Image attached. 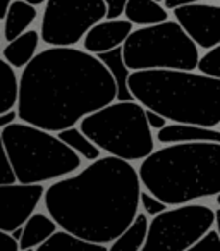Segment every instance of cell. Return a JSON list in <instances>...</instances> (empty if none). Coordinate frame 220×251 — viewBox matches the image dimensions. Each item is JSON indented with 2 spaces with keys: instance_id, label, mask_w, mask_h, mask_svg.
Instances as JSON below:
<instances>
[{
  "instance_id": "1",
  "label": "cell",
  "mask_w": 220,
  "mask_h": 251,
  "mask_svg": "<svg viewBox=\"0 0 220 251\" xmlns=\"http://www.w3.org/2000/svg\"><path fill=\"white\" fill-rule=\"evenodd\" d=\"M114 100V77L95 53L50 47L23 67L16 114L23 122L57 133Z\"/></svg>"
},
{
  "instance_id": "2",
  "label": "cell",
  "mask_w": 220,
  "mask_h": 251,
  "mask_svg": "<svg viewBox=\"0 0 220 251\" xmlns=\"http://www.w3.org/2000/svg\"><path fill=\"white\" fill-rule=\"evenodd\" d=\"M140 193L141 182L131 162L100 155L77 174L55 179L42 200L60 229L108 246L138 213Z\"/></svg>"
},
{
  "instance_id": "3",
  "label": "cell",
  "mask_w": 220,
  "mask_h": 251,
  "mask_svg": "<svg viewBox=\"0 0 220 251\" xmlns=\"http://www.w3.org/2000/svg\"><path fill=\"white\" fill-rule=\"evenodd\" d=\"M141 188L174 206L220 193V141L171 143L141 158Z\"/></svg>"
},
{
  "instance_id": "4",
  "label": "cell",
  "mask_w": 220,
  "mask_h": 251,
  "mask_svg": "<svg viewBox=\"0 0 220 251\" xmlns=\"http://www.w3.org/2000/svg\"><path fill=\"white\" fill-rule=\"evenodd\" d=\"M133 98L171 122L220 124V77L184 69H140L127 77Z\"/></svg>"
},
{
  "instance_id": "5",
  "label": "cell",
  "mask_w": 220,
  "mask_h": 251,
  "mask_svg": "<svg viewBox=\"0 0 220 251\" xmlns=\"http://www.w3.org/2000/svg\"><path fill=\"white\" fill-rule=\"evenodd\" d=\"M16 182H49L81 169L83 158L57 134L28 122H9L0 129Z\"/></svg>"
},
{
  "instance_id": "6",
  "label": "cell",
  "mask_w": 220,
  "mask_h": 251,
  "mask_svg": "<svg viewBox=\"0 0 220 251\" xmlns=\"http://www.w3.org/2000/svg\"><path fill=\"white\" fill-rule=\"evenodd\" d=\"M79 129L108 155L136 162L155 150V136L136 100H114L84 115Z\"/></svg>"
},
{
  "instance_id": "7",
  "label": "cell",
  "mask_w": 220,
  "mask_h": 251,
  "mask_svg": "<svg viewBox=\"0 0 220 251\" xmlns=\"http://www.w3.org/2000/svg\"><path fill=\"white\" fill-rule=\"evenodd\" d=\"M122 57L131 71H195L199 50L177 21L165 19L133 29L122 43Z\"/></svg>"
},
{
  "instance_id": "8",
  "label": "cell",
  "mask_w": 220,
  "mask_h": 251,
  "mask_svg": "<svg viewBox=\"0 0 220 251\" xmlns=\"http://www.w3.org/2000/svg\"><path fill=\"white\" fill-rule=\"evenodd\" d=\"M217 210L199 203H182L151 217L141 251H188L215 226Z\"/></svg>"
},
{
  "instance_id": "9",
  "label": "cell",
  "mask_w": 220,
  "mask_h": 251,
  "mask_svg": "<svg viewBox=\"0 0 220 251\" xmlns=\"http://www.w3.org/2000/svg\"><path fill=\"white\" fill-rule=\"evenodd\" d=\"M105 14L103 0H45L40 40L50 47H74Z\"/></svg>"
},
{
  "instance_id": "10",
  "label": "cell",
  "mask_w": 220,
  "mask_h": 251,
  "mask_svg": "<svg viewBox=\"0 0 220 251\" xmlns=\"http://www.w3.org/2000/svg\"><path fill=\"white\" fill-rule=\"evenodd\" d=\"M174 19L198 49H212L220 43V7L205 2H191L172 9Z\"/></svg>"
},
{
  "instance_id": "11",
  "label": "cell",
  "mask_w": 220,
  "mask_h": 251,
  "mask_svg": "<svg viewBox=\"0 0 220 251\" xmlns=\"http://www.w3.org/2000/svg\"><path fill=\"white\" fill-rule=\"evenodd\" d=\"M43 182H5L0 184V230L11 232L36 212L43 198Z\"/></svg>"
},
{
  "instance_id": "12",
  "label": "cell",
  "mask_w": 220,
  "mask_h": 251,
  "mask_svg": "<svg viewBox=\"0 0 220 251\" xmlns=\"http://www.w3.org/2000/svg\"><path fill=\"white\" fill-rule=\"evenodd\" d=\"M134 25L127 19L114 18V19H101L95 23L83 36V50L90 53H100L121 47L124 40L127 38Z\"/></svg>"
},
{
  "instance_id": "13",
  "label": "cell",
  "mask_w": 220,
  "mask_h": 251,
  "mask_svg": "<svg viewBox=\"0 0 220 251\" xmlns=\"http://www.w3.org/2000/svg\"><path fill=\"white\" fill-rule=\"evenodd\" d=\"M158 143H188V141H220V131L217 127H205L186 122H171L157 129Z\"/></svg>"
},
{
  "instance_id": "14",
  "label": "cell",
  "mask_w": 220,
  "mask_h": 251,
  "mask_svg": "<svg viewBox=\"0 0 220 251\" xmlns=\"http://www.w3.org/2000/svg\"><path fill=\"white\" fill-rule=\"evenodd\" d=\"M57 229H59V226H57L55 220L50 215L33 212L31 215L26 219V222L23 224L21 239L18 241L19 251L36 250V248H38L50 234L55 232Z\"/></svg>"
},
{
  "instance_id": "15",
  "label": "cell",
  "mask_w": 220,
  "mask_h": 251,
  "mask_svg": "<svg viewBox=\"0 0 220 251\" xmlns=\"http://www.w3.org/2000/svg\"><path fill=\"white\" fill-rule=\"evenodd\" d=\"M40 45V31L36 29H26L14 40L7 42V47L2 50V57L5 62L11 64L14 69H23L29 60L38 52Z\"/></svg>"
},
{
  "instance_id": "16",
  "label": "cell",
  "mask_w": 220,
  "mask_h": 251,
  "mask_svg": "<svg viewBox=\"0 0 220 251\" xmlns=\"http://www.w3.org/2000/svg\"><path fill=\"white\" fill-rule=\"evenodd\" d=\"M38 18L36 5H31L24 0H12L4 16V38L11 42L16 36L24 33Z\"/></svg>"
},
{
  "instance_id": "17",
  "label": "cell",
  "mask_w": 220,
  "mask_h": 251,
  "mask_svg": "<svg viewBox=\"0 0 220 251\" xmlns=\"http://www.w3.org/2000/svg\"><path fill=\"white\" fill-rule=\"evenodd\" d=\"M97 57L107 67L110 76L114 77V83H116V100H134L129 88H127V77H129L131 69L124 62L122 45L116 47L112 50H107V52L97 53Z\"/></svg>"
},
{
  "instance_id": "18",
  "label": "cell",
  "mask_w": 220,
  "mask_h": 251,
  "mask_svg": "<svg viewBox=\"0 0 220 251\" xmlns=\"http://www.w3.org/2000/svg\"><path fill=\"white\" fill-rule=\"evenodd\" d=\"M122 14L138 26H148L169 19L167 9L157 0H126Z\"/></svg>"
},
{
  "instance_id": "19",
  "label": "cell",
  "mask_w": 220,
  "mask_h": 251,
  "mask_svg": "<svg viewBox=\"0 0 220 251\" xmlns=\"http://www.w3.org/2000/svg\"><path fill=\"white\" fill-rule=\"evenodd\" d=\"M36 251H108V246L91 241L81 239L76 234L67 232L64 229H57L52 232L38 248Z\"/></svg>"
},
{
  "instance_id": "20",
  "label": "cell",
  "mask_w": 220,
  "mask_h": 251,
  "mask_svg": "<svg viewBox=\"0 0 220 251\" xmlns=\"http://www.w3.org/2000/svg\"><path fill=\"white\" fill-rule=\"evenodd\" d=\"M148 215L145 212L136 213L131 224L108 244V251H141L148 230Z\"/></svg>"
},
{
  "instance_id": "21",
  "label": "cell",
  "mask_w": 220,
  "mask_h": 251,
  "mask_svg": "<svg viewBox=\"0 0 220 251\" xmlns=\"http://www.w3.org/2000/svg\"><path fill=\"white\" fill-rule=\"evenodd\" d=\"M55 134L67 145V147L73 148L81 158H84V160L91 162L101 155L100 148H98L77 126H71V127H66V129H60V131H57Z\"/></svg>"
},
{
  "instance_id": "22",
  "label": "cell",
  "mask_w": 220,
  "mask_h": 251,
  "mask_svg": "<svg viewBox=\"0 0 220 251\" xmlns=\"http://www.w3.org/2000/svg\"><path fill=\"white\" fill-rule=\"evenodd\" d=\"M18 101V74L14 67L0 59V114L12 110Z\"/></svg>"
},
{
  "instance_id": "23",
  "label": "cell",
  "mask_w": 220,
  "mask_h": 251,
  "mask_svg": "<svg viewBox=\"0 0 220 251\" xmlns=\"http://www.w3.org/2000/svg\"><path fill=\"white\" fill-rule=\"evenodd\" d=\"M220 49L219 45L212 47V49L206 50L205 55L198 57V62H196V67L201 74H206V76L212 77H220Z\"/></svg>"
},
{
  "instance_id": "24",
  "label": "cell",
  "mask_w": 220,
  "mask_h": 251,
  "mask_svg": "<svg viewBox=\"0 0 220 251\" xmlns=\"http://www.w3.org/2000/svg\"><path fill=\"white\" fill-rule=\"evenodd\" d=\"M140 205H141L143 212L147 213L148 217L157 215V213L164 212V210L169 206V205H165L164 201H160L158 198H155L153 195H150L147 189H141V193H140Z\"/></svg>"
},
{
  "instance_id": "25",
  "label": "cell",
  "mask_w": 220,
  "mask_h": 251,
  "mask_svg": "<svg viewBox=\"0 0 220 251\" xmlns=\"http://www.w3.org/2000/svg\"><path fill=\"white\" fill-rule=\"evenodd\" d=\"M5 182H16V177L9 165L7 155H5L4 145H2V136H0V184H5Z\"/></svg>"
},
{
  "instance_id": "26",
  "label": "cell",
  "mask_w": 220,
  "mask_h": 251,
  "mask_svg": "<svg viewBox=\"0 0 220 251\" xmlns=\"http://www.w3.org/2000/svg\"><path fill=\"white\" fill-rule=\"evenodd\" d=\"M219 243V230L217 229H208L195 244L191 246V250H199V248H208V246H213V244Z\"/></svg>"
},
{
  "instance_id": "27",
  "label": "cell",
  "mask_w": 220,
  "mask_h": 251,
  "mask_svg": "<svg viewBox=\"0 0 220 251\" xmlns=\"http://www.w3.org/2000/svg\"><path fill=\"white\" fill-rule=\"evenodd\" d=\"M103 2H105V5H107L105 19H114V18H121V16H122L126 0H103Z\"/></svg>"
},
{
  "instance_id": "28",
  "label": "cell",
  "mask_w": 220,
  "mask_h": 251,
  "mask_svg": "<svg viewBox=\"0 0 220 251\" xmlns=\"http://www.w3.org/2000/svg\"><path fill=\"white\" fill-rule=\"evenodd\" d=\"M145 117H147V122H148V126H150V129L157 131V129H160V127H164V126L167 124V119H165L164 115L157 114V112L150 110V108H145Z\"/></svg>"
},
{
  "instance_id": "29",
  "label": "cell",
  "mask_w": 220,
  "mask_h": 251,
  "mask_svg": "<svg viewBox=\"0 0 220 251\" xmlns=\"http://www.w3.org/2000/svg\"><path fill=\"white\" fill-rule=\"evenodd\" d=\"M0 251H19L18 241L5 230H0Z\"/></svg>"
},
{
  "instance_id": "30",
  "label": "cell",
  "mask_w": 220,
  "mask_h": 251,
  "mask_svg": "<svg viewBox=\"0 0 220 251\" xmlns=\"http://www.w3.org/2000/svg\"><path fill=\"white\" fill-rule=\"evenodd\" d=\"M16 119H18V114H16L14 108L9 110V112H5V114H0V129H2L5 124H9V122L16 121Z\"/></svg>"
},
{
  "instance_id": "31",
  "label": "cell",
  "mask_w": 220,
  "mask_h": 251,
  "mask_svg": "<svg viewBox=\"0 0 220 251\" xmlns=\"http://www.w3.org/2000/svg\"><path fill=\"white\" fill-rule=\"evenodd\" d=\"M165 4V9H174L182 4H191V2H205V0H162Z\"/></svg>"
},
{
  "instance_id": "32",
  "label": "cell",
  "mask_w": 220,
  "mask_h": 251,
  "mask_svg": "<svg viewBox=\"0 0 220 251\" xmlns=\"http://www.w3.org/2000/svg\"><path fill=\"white\" fill-rule=\"evenodd\" d=\"M12 0H0V19H4L5 12H7V7Z\"/></svg>"
},
{
  "instance_id": "33",
  "label": "cell",
  "mask_w": 220,
  "mask_h": 251,
  "mask_svg": "<svg viewBox=\"0 0 220 251\" xmlns=\"http://www.w3.org/2000/svg\"><path fill=\"white\" fill-rule=\"evenodd\" d=\"M9 234H11V236L14 237L16 241H19V239H21V234H23V226L16 227V229H14V230H11Z\"/></svg>"
},
{
  "instance_id": "34",
  "label": "cell",
  "mask_w": 220,
  "mask_h": 251,
  "mask_svg": "<svg viewBox=\"0 0 220 251\" xmlns=\"http://www.w3.org/2000/svg\"><path fill=\"white\" fill-rule=\"evenodd\" d=\"M24 2H28V4H31V5H42V4H45V0H24Z\"/></svg>"
},
{
  "instance_id": "35",
  "label": "cell",
  "mask_w": 220,
  "mask_h": 251,
  "mask_svg": "<svg viewBox=\"0 0 220 251\" xmlns=\"http://www.w3.org/2000/svg\"><path fill=\"white\" fill-rule=\"evenodd\" d=\"M157 2H162V0H157Z\"/></svg>"
},
{
  "instance_id": "36",
  "label": "cell",
  "mask_w": 220,
  "mask_h": 251,
  "mask_svg": "<svg viewBox=\"0 0 220 251\" xmlns=\"http://www.w3.org/2000/svg\"><path fill=\"white\" fill-rule=\"evenodd\" d=\"M0 40H2V36H0Z\"/></svg>"
}]
</instances>
